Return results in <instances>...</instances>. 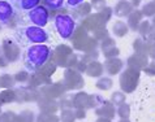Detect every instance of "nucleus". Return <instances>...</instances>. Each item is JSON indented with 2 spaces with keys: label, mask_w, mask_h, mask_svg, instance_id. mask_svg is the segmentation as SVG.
Masks as SVG:
<instances>
[{
  "label": "nucleus",
  "mask_w": 155,
  "mask_h": 122,
  "mask_svg": "<svg viewBox=\"0 0 155 122\" xmlns=\"http://www.w3.org/2000/svg\"><path fill=\"white\" fill-rule=\"evenodd\" d=\"M51 56V48L42 44H33L25 52V65L29 69H38L47 63Z\"/></svg>",
  "instance_id": "1"
},
{
  "label": "nucleus",
  "mask_w": 155,
  "mask_h": 122,
  "mask_svg": "<svg viewBox=\"0 0 155 122\" xmlns=\"http://www.w3.org/2000/svg\"><path fill=\"white\" fill-rule=\"evenodd\" d=\"M15 37L20 43H30V44H42L50 39V35L46 30L34 25L17 29Z\"/></svg>",
  "instance_id": "2"
},
{
  "label": "nucleus",
  "mask_w": 155,
  "mask_h": 122,
  "mask_svg": "<svg viewBox=\"0 0 155 122\" xmlns=\"http://www.w3.org/2000/svg\"><path fill=\"white\" fill-rule=\"evenodd\" d=\"M54 26L63 39H69L74 31V20L68 14H58L54 18Z\"/></svg>",
  "instance_id": "3"
},
{
  "label": "nucleus",
  "mask_w": 155,
  "mask_h": 122,
  "mask_svg": "<svg viewBox=\"0 0 155 122\" xmlns=\"http://www.w3.org/2000/svg\"><path fill=\"white\" fill-rule=\"evenodd\" d=\"M48 11L45 5H37L35 8L28 11V18L34 26H39L43 27L47 22H48Z\"/></svg>",
  "instance_id": "4"
},
{
  "label": "nucleus",
  "mask_w": 155,
  "mask_h": 122,
  "mask_svg": "<svg viewBox=\"0 0 155 122\" xmlns=\"http://www.w3.org/2000/svg\"><path fill=\"white\" fill-rule=\"evenodd\" d=\"M15 4L9 0H0V24L7 25L15 16Z\"/></svg>",
  "instance_id": "5"
},
{
  "label": "nucleus",
  "mask_w": 155,
  "mask_h": 122,
  "mask_svg": "<svg viewBox=\"0 0 155 122\" xmlns=\"http://www.w3.org/2000/svg\"><path fill=\"white\" fill-rule=\"evenodd\" d=\"M39 2L41 0H20V2H17V5L21 11H30L37 5H39Z\"/></svg>",
  "instance_id": "6"
},
{
  "label": "nucleus",
  "mask_w": 155,
  "mask_h": 122,
  "mask_svg": "<svg viewBox=\"0 0 155 122\" xmlns=\"http://www.w3.org/2000/svg\"><path fill=\"white\" fill-rule=\"evenodd\" d=\"M65 0H43L46 7H48L50 9H60L63 7V4Z\"/></svg>",
  "instance_id": "7"
},
{
  "label": "nucleus",
  "mask_w": 155,
  "mask_h": 122,
  "mask_svg": "<svg viewBox=\"0 0 155 122\" xmlns=\"http://www.w3.org/2000/svg\"><path fill=\"white\" fill-rule=\"evenodd\" d=\"M65 2L69 7H78L84 3V0H65Z\"/></svg>",
  "instance_id": "8"
},
{
  "label": "nucleus",
  "mask_w": 155,
  "mask_h": 122,
  "mask_svg": "<svg viewBox=\"0 0 155 122\" xmlns=\"http://www.w3.org/2000/svg\"><path fill=\"white\" fill-rule=\"evenodd\" d=\"M15 2H20V0H15Z\"/></svg>",
  "instance_id": "9"
}]
</instances>
